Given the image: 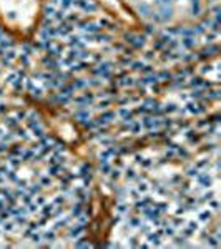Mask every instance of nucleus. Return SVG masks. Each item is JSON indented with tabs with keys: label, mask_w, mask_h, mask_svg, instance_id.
<instances>
[{
	"label": "nucleus",
	"mask_w": 221,
	"mask_h": 249,
	"mask_svg": "<svg viewBox=\"0 0 221 249\" xmlns=\"http://www.w3.org/2000/svg\"><path fill=\"white\" fill-rule=\"evenodd\" d=\"M163 2H170V0H163Z\"/></svg>",
	"instance_id": "f257e3e1"
}]
</instances>
